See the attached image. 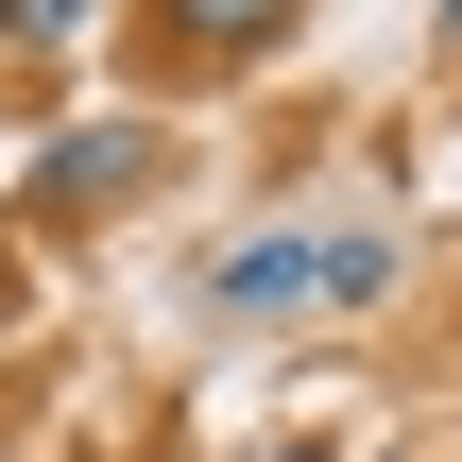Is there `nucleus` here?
Here are the masks:
<instances>
[{
  "label": "nucleus",
  "instance_id": "f257e3e1",
  "mask_svg": "<svg viewBox=\"0 0 462 462\" xmlns=\"http://www.w3.org/2000/svg\"><path fill=\"white\" fill-rule=\"evenodd\" d=\"M377 291H394V240L377 223H257V240H223L189 274L206 326H326V309H377Z\"/></svg>",
  "mask_w": 462,
  "mask_h": 462
},
{
  "label": "nucleus",
  "instance_id": "0eeeda50",
  "mask_svg": "<svg viewBox=\"0 0 462 462\" xmlns=\"http://www.w3.org/2000/svg\"><path fill=\"white\" fill-rule=\"evenodd\" d=\"M377 462H411V446H377Z\"/></svg>",
  "mask_w": 462,
  "mask_h": 462
},
{
  "label": "nucleus",
  "instance_id": "7ed1b4c3",
  "mask_svg": "<svg viewBox=\"0 0 462 462\" xmlns=\"http://www.w3.org/2000/svg\"><path fill=\"white\" fill-rule=\"evenodd\" d=\"M309 0H137V51L154 86H223V69H274Z\"/></svg>",
  "mask_w": 462,
  "mask_h": 462
},
{
  "label": "nucleus",
  "instance_id": "20e7f679",
  "mask_svg": "<svg viewBox=\"0 0 462 462\" xmlns=\"http://www.w3.org/2000/svg\"><path fill=\"white\" fill-rule=\"evenodd\" d=\"M103 0H0V51H86Z\"/></svg>",
  "mask_w": 462,
  "mask_h": 462
},
{
  "label": "nucleus",
  "instance_id": "f03ea898",
  "mask_svg": "<svg viewBox=\"0 0 462 462\" xmlns=\"http://www.w3.org/2000/svg\"><path fill=\"white\" fill-rule=\"evenodd\" d=\"M171 171V120H69V137H34V171H17V206L69 240V223H120L137 189Z\"/></svg>",
  "mask_w": 462,
  "mask_h": 462
},
{
  "label": "nucleus",
  "instance_id": "423d86ee",
  "mask_svg": "<svg viewBox=\"0 0 462 462\" xmlns=\"http://www.w3.org/2000/svg\"><path fill=\"white\" fill-rule=\"evenodd\" d=\"M446 51H462V0H446Z\"/></svg>",
  "mask_w": 462,
  "mask_h": 462
},
{
  "label": "nucleus",
  "instance_id": "39448f33",
  "mask_svg": "<svg viewBox=\"0 0 462 462\" xmlns=\"http://www.w3.org/2000/svg\"><path fill=\"white\" fill-rule=\"evenodd\" d=\"M257 462H326V446H309V429H291V446H257Z\"/></svg>",
  "mask_w": 462,
  "mask_h": 462
}]
</instances>
